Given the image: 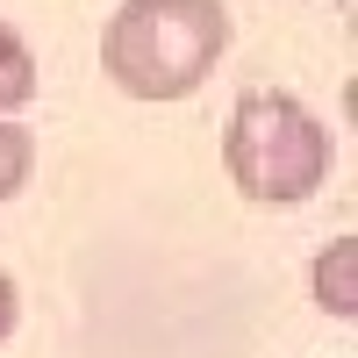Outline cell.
Listing matches in <instances>:
<instances>
[{"label": "cell", "mask_w": 358, "mask_h": 358, "mask_svg": "<svg viewBox=\"0 0 358 358\" xmlns=\"http://www.w3.org/2000/svg\"><path fill=\"white\" fill-rule=\"evenodd\" d=\"M229 50L222 0H122L101 29V65L129 101H187Z\"/></svg>", "instance_id": "obj_1"}, {"label": "cell", "mask_w": 358, "mask_h": 358, "mask_svg": "<svg viewBox=\"0 0 358 358\" xmlns=\"http://www.w3.org/2000/svg\"><path fill=\"white\" fill-rule=\"evenodd\" d=\"M330 129L322 115H308V101L280 94V86H258L229 108L222 129V165L236 179V194H251L265 208H294L308 201L322 179H330Z\"/></svg>", "instance_id": "obj_2"}, {"label": "cell", "mask_w": 358, "mask_h": 358, "mask_svg": "<svg viewBox=\"0 0 358 358\" xmlns=\"http://www.w3.org/2000/svg\"><path fill=\"white\" fill-rule=\"evenodd\" d=\"M315 301L337 322L358 315V236H330V244H322V258H315Z\"/></svg>", "instance_id": "obj_3"}, {"label": "cell", "mask_w": 358, "mask_h": 358, "mask_svg": "<svg viewBox=\"0 0 358 358\" xmlns=\"http://www.w3.org/2000/svg\"><path fill=\"white\" fill-rule=\"evenodd\" d=\"M36 101V57H29L22 29L0 22V108H29Z\"/></svg>", "instance_id": "obj_4"}, {"label": "cell", "mask_w": 358, "mask_h": 358, "mask_svg": "<svg viewBox=\"0 0 358 358\" xmlns=\"http://www.w3.org/2000/svg\"><path fill=\"white\" fill-rule=\"evenodd\" d=\"M29 172H36V136L22 122H0V201H15L29 187Z\"/></svg>", "instance_id": "obj_5"}, {"label": "cell", "mask_w": 358, "mask_h": 358, "mask_svg": "<svg viewBox=\"0 0 358 358\" xmlns=\"http://www.w3.org/2000/svg\"><path fill=\"white\" fill-rule=\"evenodd\" d=\"M15 315H22V301H15V280H8V265H0V344L15 337Z\"/></svg>", "instance_id": "obj_6"}]
</instances>
